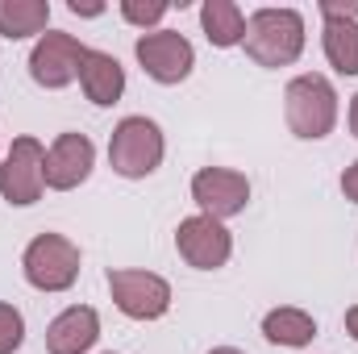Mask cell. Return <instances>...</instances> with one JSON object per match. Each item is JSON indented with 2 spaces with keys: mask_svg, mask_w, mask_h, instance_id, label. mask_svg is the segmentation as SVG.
I'll use <instances>...</instances> for the list:
<instances>
[{
  "mask_svg": "<svg viewBox=\"0 0 358 354\" xmlns=\"http://www.w3.org/2000/svg\"><path fill=\"white\" fill-rule=\"evenodd\" d=\"M108 292H113V304L134 321H159L171 309V283L155 271L117 267L108 271Z\"/></svg>",
  "mask_w": 358,
  "mask_h": 354,
  "instance_id": "obj_5",
  "label": "cell"
},
{
  "mask_svg": "<svg viewBox=\"0 0 358 354\" xmlns=\"http://www.w3.org/2000/svg\"><path fill=\"white\" fill-rule=\"evenodd\" d=\"M67 8H71L76 17H100V13H104V4H92V0H71Z\"/></svg>",
  "mask_w": 358,
  "mask_h": 354,
  "instance_id": "obj_22",
  "label": "cell"
},
{
  "mask_svg": "<svg viewBox=\"0 0 358 354\" xmlns=\"http://www.w3.org/2000/svg\"><path fill=\"white\" fill-rule=\"evenodd\" d=\"M283 117L287 129L304 142H317L334 134L338 125V92L325 76H296L283 92Z\"/></svg>",
  "mask_w": 358,
  "mask_h": 354,
  "instance_id": "obj_2",
  "label": "cell"
},
{
  "mask_svg": "<svg viewBox=\"0 0 358 354\" xmlns=\"http://www.w3.org/2000/svg\"><path fill=\"white\" fill-rule=\"evenodd\" d=\"M325 59L338 76H358V21L355 17H325Z\"/></svg>",
  "mask_w": 358,
  "mask_h": 354,
  "instance_id": "obj_17",
  "label": "cell"
},
{
  "mask_svg": "<svg viewBox=\"0 0 358 354\" xmlns=\"http://www.w3.org/2000/svg\"><path fill=\"white\" fill-rule=\"evenodd\" d=\"M350 129H355V138H358V96L350 100Z\"/></svg>",
  "mask_w": 358,
  "mask_h": 354,
  "instance_id": "obj_24",
  "label": "cell"
},
{
  "mask_svg": "<svg viewBox=\"0 0 358 354\" xmlns=\"http://www.w3.org/2000/svg\"><path fill=\"white\" fill-rule=\"evenodd\" d=\"M342 192H346V200H355L358 204V159L342 171Z\"/></svg>",
  "mask_w": 358,
  "mask_h": 354,
  "instance_id": "obj_21",
  "label": "cell"
},
{
  "mask_svg": "<svg viewBox=\"0 0 358 354\" xmlns=\"http://www.w3.org/2000/svg\"><path fill=\"white\" fill-rule=\"evenodd\" d=\"M176 250H179V259L187 267H196V271H217V267L229 263V255H234V234L221 221L196 213V217L179 221Z\"/></svg>",
  "mask_w": 358,
  "mask_h": 354,
  "instance_id": "obj_9",
  "label": "cell"
},
{
  "mask_svg": "<svg viewBox=\"0 0 358 354\" xmlns=\"http://www.w3.org/2000/svg\"><path fill=\"white\" fill-rule=\"evenodd\" d=\"M167 8H171L167 0H125V4H121V17H125L129 25H142V29H146V25H159V21L167 17Z\"/></svg>",
  "mask_w": 358,
  "mask_h": 354,
  "instance_id": "obj_19",
  "label": "cell"
},
{
  "mask_svg": "<svg viewBox=\"0 0 358 354\" xmlns=\"http://www.w3.org/2000/svg\"><path fill=\"white\" fill-rule=\"evenodd\" d=\"M21 342H25V317L0 300V354L21 351Z\"/></svg>",
  "mask_w": 358,
  "mask_h": 354,
  "instance_id": "obj_18",
  "label": "cell"
},
{
  "mask_svg": "<svg viewBox=\"0 0 358 354\" xmlns=\"http://www.w3.org/2000/svg\"><path fill=\"white\" fill-rule=\"evenodd\" d=\"M242 46L259 67H287L304 50V17L296 8H259L246 17Z\"/></svg>",
  "mask_w": 358,
  "mask_h": 354,
  "instance_id": "obj_1",
  "label": "cell"
},
{
  "mask_svg": "<svg viewBox=\"0 0 358 354\" xmlns=\"http://www.w3.org/2000/svg\"><path fill=\"white\" fill-rule=\"evenodd\" d=\"M80 88L96 108H108L121 100L125 92V67L108 55V50H84V63H80Z\"/></svg>",
  "mask_w": 358,
  "mask_h": 354,
  "instance_id": "obj_13",
  "label": "cell"
},
{
  "mask_svg": "<svg viewBox=\"0 0 358 354\" xmlns=\"http://www.w3.org/2000/svg\"><path fill=\"white\" fill-rule=\"evenodd\" d=\"M321 17H355V21H358V0H355V4H338V0H321Z\"/></svg>",
  "mask_w": 358,
  "mask_h": 354,
  "instance_id": "obj_20",
  "label": "cell"
},
{
  "mask_svg": "<svg viewBox=\"0 0 358 354\" xmlns=\"http://www.w3.org/2000/svg\"><path fill=\"white\" fill-rule=\"evenodd\" d=\"M200 25H204V38L213 46H221V50L242 46V38H246V17H242V8L234 0H204Z\"/></svg>",
  "mask_w": 358,
  "mask_h": 354,
  "instance_id": "obj_15",
  "label": "cell"
},
{
  "mask_svg": "<svg viewBox=\"0 0 358 354\" xmlns=\"http://www.w3.org/2000/svg\"><path fill=\"white\" fill-rule=\"evenodd\" d=\"M96 338H100V317L88 304H71L46 325V351L50 354H88L96 346Z\"/></svg>",
  "mask_w": 358,
  "mask_h": 354,
  "instance_id": "obj_12",
  "label": "cell"
},
{
  "mask_svg": "<svg viewBox=\"0 0 358 354\" xmlns=\"http://www.w3.org/2000/svg\"><path fill=\"white\" fill-rule=\"evenodd\" d=\"M346 334H350V338L358 342V304L350 309V313H346Z\"/></svg>",
  "mask_w": 358,
  "mask_h": 354,
  "instance_id": "obj_23",
  "label": "cell"
},
{
  "mask_svg": "<svg viewBox=\"0 0 358 354\" xmlns=\"http://www.w3.org/2000/svg\"><path fill=\"white\" fill-rule=\"evenodd\" d=\"M208 354H242V351H234V346H217V351H208Z\"/></svg>",
  "mask_w": 358,
  "mask_h": 354,
  "instance_id": "obj_25",
  "label": "cell"
},
{
  "mask_svg": "<svg viewBox=\"0 0 358 354\" xmlns=\"http://www.w3.org/2000/svg\"><path fill=\"white\" fill-rule=\"evenodd\" d=\"M50 25V4L46 0H0V34L8 42L21 38H42Z\"/></svg>",
  "mask_w": 358,
  "mask_h": 354,
  "instance_id": "obj_16",
  "label": "cell"
},
{
  "mask_svg": "<svg viewBox=\"0 0 358 354\" xmlns=\"http://www.w3.org/2000/svg\"><path fill=\"white\" fill-rule=\"evenodd\" d=\"M192 200L213 221L238 217L250 204V179L242 171H229V167H204V171L192 176Z\"/></svg>",
  "mask_w": 358,
  "mask_h": 354,
  "instance_id": "obj_10",
  "label": "cell"
},
{
  "mask_svg": "<svg viewBox=\"0 0 358 354\" xmlns=\"http://www.w3.org/2000/svg\"><path fill=\"white\" fill-rule=\"evenodd\" d=\"M21 271L38 292H67L80 279V246L63 234H38L21 255Z\"/></svg>",
  "mask_w": 358,
  "mask_h": 354,
  "instance_id": "obj_4",
  "label": "cell"
},
{
  "mask_svg": "<svg viewBox=\"0 0 358 354\" xmlns=\"http://www.w3.org/2000/svg\"><path fill=\"white\" fill-rule=\"evenodd\" d=\"M92 167H96V146H92V138H84V134H59V138L50 142V150H46L42 176H46V187L71 192V187H80V183L92 176Z\"/></svg>",
  "mask_w": 358,
  "mask_h": 354,
  "instance_id": "obj_11",
  "label": "cell"
},
{
  "mask_svg": "<svg viewBox=\"0 0 358 354\" xmlns=\"http://www.w3.org/2000/svg\"><path fill=\"white\" fill-rule=\"evenodd\" d=\"M134 55H138L142 71L155 84H183L192 76V67H196L192 42L183 34H176V29H150V34H142L138 46H134Z\"/></svg>",
  "mask_w": 358,
  "mask_h": 354,
  "instance_id": "obj_8",
  "label": "cell"
},
{
  "mask_svg": "<svg viewBox=\"0 0 358 354\" xmlns=\"http://www.w3.org/2000/svg\"><path fill=\"white\" fill-rule=\"evenodd\" d=\"M84 50H88V46H80L76 34L46 29V34L34 42V50H29V76H34V84H42V88H50V92L67 88L71 80H80Z\"/></svg>",
  "mask_w": 358,
  "mask_h": 354,
  "instance_id": "obj_7",
  "label": "cell"
},
{
  "mask_svg": "<svg viewBox=\"0 0 358 354\" xmlns=\"http://www.w3.org/2000/svg\"><path fill=\"white\" fill-rule=\"evenodd\" d=\"M42 167H46V146L38 138H29V134L25 138H13V146H8V155L0 163V196L8 204H17V208L38 204L42 200V187H46Z\"/></svg>",
  "mask_w": 358,
  "mask_h": 354,
  "instance_id": "obj_6",
  "label": "cell"
},
{
  "mask_svg": "<svg viewBox=\"0 0 358 354\" xmlns=\"http://www.w3.org/2000/svg\"><path fill=\"white\" fill-rule=\"evenodd\" d=\"M263 338L275 342V346L300 351V346H308L317 338V321H313V313L283 304V309H271L267 317H263Z\"/></svg>",
  "mask_w": 358,
  "mask_h": 354,
  "instance_id": "obj_14",
  "label": "cell"
},
{
  "mask_svg": "<svg viewBox=\"0 0 358 354\" xmlns=\"http://www.w3.org/2000/svg\"><path fill=\"white\" fill-rule=\"evenodd\" d=\"M163 155H167V142H163V129L150 117H125L108 138V163L125 179L155 176Z\"/></svg>",
  "mask_w": 358,
  "mask_h": 354,
  "instance_id": "obj_3",
  "label": "cell"
}]
</instances>
